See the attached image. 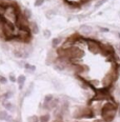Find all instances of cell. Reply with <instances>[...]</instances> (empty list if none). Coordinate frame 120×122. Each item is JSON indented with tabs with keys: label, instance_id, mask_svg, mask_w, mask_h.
I'll use <instances>...</instances> for the list:
<instances>
[{
	"label": "cell",
	"instance_id": "1",
	"mask_svg": "<svg viewBox=\"0 0 120 122\" xmlns=\"http://www.w3.org/2000/svg\"><path fill=\"white\" fill-rule=\"evenodd\" d=\"M58 57H62L65 58V59L72 61L74 62L76 59H81L82 57H84V52L83 50H81L79 46H76V45H73L71 47H68V49H63L61 47L57 51Z\"/></svg>",
	"mask_w": 120,
	"mask_h": 122
},
{
	"label": "cell",
	"instance_id": "2",
	"mask_svg": "<svg viewBox=\"0 0 120 122\" xmlns=\"http://www.w3.org/2000/svg\"><path fill=\"white\" fill-rule=\"evenodd\" d=\"M96 92L95 94V97L94 99L97 101H101V100H111L112 96H111V90H110V86L109 87H102V88H95L94 90Z\"/></svg>",
	"mask_w": 120,
	"mask_h": 122
},
{
	"label": "cell",
	"instance_id": "3",
	"mask_svg": "<svg viewBox=\"0 0 120 122\" xmlns=\"http://www.w3.org/2000/svg\"><path fill=\"white\" fill-rule=\"evenodd\" d=\"M85 41L88 43V47L91 53L99 54L101 52V43L99 41H97L95 39H91V38H86Z\"/></svg>",
	"mask_w": 120,
	"mask_h": 122
},
{
	"label": "cell",
	"instance_id": "4",
	"mask_svg": "<svg viewBox=\"0 0 120 122\" xmlns=\"http://www.w3.org/2000/svg\"><path fill=\"white\" fill-rule=\"evenodd\" d=\"M117 108H118V106L116 105V103L114 102V101H106L105 103L103 104V106H102L101 108V114L102 113H105V112H110V111H117Z\"/></svg>",
	"mask_w": 120,
	"mask_h": 122
},
{
	"label": "cell",
	"instance_id": "5",
	"mask_svg": "<svg viewBox=\"0 0 120 122\" xmlns=\"http://www.w3.org/2000/svg\"><path fill=\"white\" fill-rule=\"evenodd\" d=\"M117 115V111H110L105 112V113H102V120L104 122H112L115 119V117Z\"/></svg>",
	"mask_w": 120,
	"mask_h": 122
},
{
	"label": "cell",
	"instance_id": "6",
	"mask_svg": "<svg viewBox=\"0 0 120 122\" xmlns=\"http://www.w3.org/2000/svg\"><path fill=\"white\" fill-rule=\"evenodd\" d=\"M79 32H80L83 36H89V35H91L92 33H93V27L88 24H82L79 27Z\"/></svg>",
	"mask_w": 120,
	"mask_h": 122
},
{
	"label": "cell",
	"instance_id": "7",
	"mask_svg": "<svg viewBox=\"0 0 120 122\" xmlns=\"http://www.w3.org/2000/svg\"><path fill=\"white\" fill-rule=\"evenodd\" d=\"M95 116L94 111L90 107H83V112H82V119H92Z\"/></svg>",
	"mask_w": 120,
	"mask_h": 122
},
{
	"label": "cell",
	"instance_id": "8",
	"mask_svg": "<svg viewBox=\"0 0 120 122\" xmlns=\"http://www.w3.org/2000/svg\"><path fill=\"white\" fill-rule=\"evenodd\" d=\"M54 68L56 71H59V72H62V71L65 70V64L63 62H61L59 60H54Z\"/></svg>",
	"mask_w": 120,
	"mask_h": 122
},
{
	"label": "cell",
	"instance_id": "9",
	"mask_svg": "<svg viewBox=\"0 0 120 122\" xmlns=\"http://www.w3.org/2000/svg\"><path fill=\"white\" fill-rule=\"evenodd\" d=\"M30 30L32 32V34H34V35L39 34V26H38V24L35 21L30 22Z\"/></svg>",
	"mask_w": 120,
	"mask_h": 122
},
{
	"label": "cell",
	"instance_id": "10",
	"mask_svg": "<svg viewBox=\"0 0 120 122\" xmlns=\"http://www.w3.org/2000/svg\"><path fill=\"white\" fill-rule=\"evenodd\" d=\"M82 112H83V107L76 108L73 113V117L75 119H82Z\"/></svg>",
	"mask_w": 120,
	"mask_h": 122
},
{
	"label": "cell",
	"instance_id": "11",
	"mask_svg": "<svg viewBox=\"0 0 120 122\" xmlns=\"http://www.w3.org/2000/svg\"><path fill=\"white\" fill-rule=\"evenodd\" d=\"M25 80H26V77H25L24 75H20V76H18V78H17V83H18L20 90L23 88V84H24Z\"/></svg>",
	"mask_w": 120,
	"mask_h": 122
},
{
	"label": "cell",
	"instance_id": "12",
	"mask_svg": "<svg viewBox=\"0 0 120 122\" xmlns=\"http://www.w3.org/2000/svg\"><path fill=\"white\" fill-rule=\"evenodd\" d=\"M58 103H59V100H58V99H54V98H53V100L50 101V102L47 103L48 110H54V108H56L58 106Z\"/></svg>",
	"mask_w": 120,
	"mask_h": 122
},
{
	"label": "cell",
	"instance_id": "13",
	"mask_svg": "<svg viewBox=\"0 0 120 122\" xmlns=\"http://www.w3.org/2000/svg\"><path fill=\"white\" fill-rule=\"evenodd\" d=\"M2 105L4 106V108H5L6 111H10V112H12L13 110H14V105L10 102V101H7L6 99L5 100H3V102H2Z\"/></svg>",
	"mask_w": 120,
	"mask_h": 122
},
{
	"label": "cell",
	"instance_id": "14",
	"mask_svg": "<svg viewBox=\"0 0 120 122\" xmlns=\"http://www.w3.org/2000/svg\"><path fill=\"white\" fill-rule=\"evenodd\" d=\"M14 56L16 58H23L24 57V50L23 49L15 50L14 51Z\"/></svg>",
	"mask_w": 120,
	"mask_h": 122
},
{
	"label": "cell",
	"instance_id": "15",
	"mask_svg": "<svg viewBox=\"0 0 120 122\" xmlns=\"http://www.w3.org/2000/svg\"><path fill=\"white\" fill-rule=\"evenodd\" d=\"M51 120V115L50 114H44V115H41L39 118L40 122H48Z\"/></svg>",
	"mask_w": 120,
	"mask_h": 122
},
{
	"label": "cell",
	"instance_id": "16",
	"mask_svg": "<svg viewBox=\"0 0 120 122\" xmlns=\"http://www.w3.org/2000/svg\"><path fill=\"white\" fill-rule=\"evenodd\" d=\"M61 41H62V39H61L60 37H57V38H54V39L52 40V46L53 47H57L58 45L61 43Z\"/></svg>",
	"mask_w": 120,
	"mask_h": 122
},
{
	"label": "cell",
	"instance_id": "17",
	"mask_svg": "<svg viewBox=\"0 0 120 122\" xmlns=\"http://www.w3.org/2000/svg\"><path fill=\"white\" fill-rule=\"evenodd\" d=\"M7 115L9 114L6 111H0V121H5Z\"/></svg>",
	"mask_w": 120,
	"mask_h": 122
},
{
	"label": "cell",
	"instance_id": "18",
	"mask_svg": "<svg viewBox=\"0 0 120 122\" xmlns=\"http://www.w3.org/2000/svg\"><path fill=\"white\" fill-rule=\"evenodd\" d=\"M23 66H24L25 68H26V71H29V72H31V73L34 72V71L36 70V67H35L34 65H31V64H29V63H25Z\"/></svg>",
	"mask_w": 120,
	"mask_h": 122
},
{
	"label": "cell",
	"instance_id": "19",
	"mask_svg": "<svg viewBox=\"0 0 120 122\" xmlns=\"http://www.w3.org/2000/svg\"><path fill=\"white\" fill-rule=\"evenodd\" d=\"M27 122H40V121H39V118H38L37 116L33 115V116H30L29 118H27Z\"/></svg>",
	"mask_w": 120,
	"mask_h": 122
},
{
	"label": "cell",
	"instance_id": "20",
	"mask_svg": "<svg viewBox=\"0 0 120 122\" xmlns=\"http://www.w3.org/2000/svg\"><path fill=\"white\" fill-rule=\"evenodd\" d=\"M23 15H24L25 18L30 19L31 17H32V13H31V10H29V9H25L24 11H23Z\"/></svg>",
	"mask_w": 120,
	"mask_h": 122
},
{
	"label": "cell",
	"instance_id": "21",
	"mask_svg": "<svg viewBox=\"0 0 120 122\" xmlns=\"http://www.w3.org/2000/svg\"><path fill=\"white\" fill-rule=\"evenodd\" d=\"M106 1H109V0H99V1L95 4V6H94V7H95V9H99V7H100L101 5H103Z\"/></svg>",
	"mask_w": 120,
	"mask_h": 122
},
{
	"label": "cell",
	"instance_id": "22",
	"mask_svg": "<svg viewBox=\"0 0 120 122\" xmlns=\"http://www.w3.org/2000/svg\"><path fill=\"white\" fill-rule=\"evenodd\" d=\"M33 86H34V83H31L29 90H27V91L24 93V96H26V97H27V96H30V95H31V93H32V91H33Z\"/></svg>",
	"mask_w": 120,
	"mask_h": 122
},
{
	"label": "cell",
	"instance_id": "23",
	"mask_svg": "<svg viewBox=\"0 0 120 122\" xmlns=\"http://www.w3.org/2000/svg\"><path fill=\"white\" fill-rule=\"evenodd\" d=\"M44 1L45 0H35V3H34V5L35 6H41L43 5V3H44Z\"/></svg>",
	"mask_w": 120,
	"mask_h": 122
},
{
	"label": "cell",
	"instance_id": "24",
	"mask_svg": "<svg viewBox=\"0 0 120 122\" xmlns=\"http://www.w3.org/2000/svg\"><path fill=\"white\" fill-rule=\"evenodd\" d=\"M53 98H54V97H53V95H47V96L44 97V102H45V103H48L50 101L53 100Z\"/></svg>",
	"mask_w": 120,
	"mask_h": 122
},
{
	"label": "cell",
	"instance_id": "25",
	"mask_svg": "<svg viewBox=\"0 0 120 122\" xmlns=\"http://www.w3.org/2000/svg\"><path fill=\"white\" fill-rule=\"evenodd\" d=\"M6 83H7V79L4 76L0 75V84H6Z\"/></svg>",
	"mask_w": 120,
	"mask_h": 122
},
{
	"label": "cell",
	"instance_id": "26",
	"mask_svg": "<svg viewBox=\"0 0 120 122\" xmlns=\"http://www.w3.org/2000/svg\"><path fill=\"white\" fill-rule=\"evenodd\" d=\"M9 78H10V81H11V82H16V81H17V78H16V76H15V75H14V74H13V73H11V74H10Z\"/></svg>",
	"mask_w": 120,
	"mask_h": 122
},
{
	"label": "cell",
	"instance_id": "27",
	"mask_svg": "<svg viewBox=\"0 0 120 122\" xmlns=\"http://www.w3.org/2000/svg\"><path fill=\"white\" fill-rule=\"evenodd\" d=\"M12 96H13V92H12V91H11V92L9 91V92H6V93L3 95V98H4V99H9V98H11Z\"/></svg>",
	"mask_w": 120,
	"mask_h": 122
},
{
	"label": "cell",
	"instance_id": "28",
	"mask_svg": "<svg viewBox=\"0 0 120 122\" xmlns=\"http://www.w3.org/2000/svg\"><path fill=\"white\" fill-rule=\"evenodd\" d=\"M53 84H54V85L56 86V87H55L56 90H60V88H61V84H60V83H58L55 79H53Z\"/></svg>",
	"mask_w": 120,
	"mask_h": 122
},
{
	"label": "cell",
	"instance_id": "29",
	"mask_svg": "<svg viewBox=\"0 0 120 122\" xmlns=\"http://www.w3.org/2000/svg\"><path fill=\"white\" fill-rule=\"evenodd\" d=\"M43 35H44L45 38H48L51 36V32L48 30H43Z\"/></svg>",
	"mask_w": 120,
	"mask_h": 122
},
{
	"label": "cell",
	"instance_id": "30",
	"mask_svg": "<svg viewBox=\"0 0 120 122\" xmlns=\"http://www.w3.org/2000/svg\"><path fill=\"white\" fill-rule=\"evenodd\" d=\"M5 121H6V122H13V121H14V117L11 116V115H7Z\"/></svg>",
	"mask_w": 120,
	"mask_h": 122
},
{
	"label": "cell",
	"instance_id": "31",
	"mask_svg": "<svg viewBox=\"0 0 120 122\" xmlns=\"http://www.w3.org/2000/svg\"><path fill=\"white\" fill-rule=\"evenodd\" d=\"M99 30H100V32H103V33H108V32H110V30H109V29H106V27H99Z\"/></svg>",
	"mask_w": 120,
	"mask_h": 122
},
{
	"label": "cell",
	"instance_id": "32",
	"mask_svg": "<svg viewBox=\"0 0 120 122\" xmlns=\"http://www.w3.org/2000/svg\"><path fill=\"white\" fill-rule=\"evenodd\" d=\"M117 52H118V54L120 55V43L119 44H117Z\"/></svg>",
	"mask_w": 120,
	"mask_h": 122
},
{
	"label": "cell",
	"instance_id": "33",
	"mask_svg": "<svg viewBox=\"0 0 120 122\" xmlns=\"http://www.w3.org/2000/svg\"><path fill=\"white\" fill-rule=\"evenodd\" d=\"M117 114H118V116L120 117V106H118V108H117Z\"/></svg>",
	"mask_w": 120,
	"mask_h": 122
},
{
	"label": "cell",
	"instance_id": "34",
	"mask_svg": "<svg viewBox=\"0 0 120 122\" xmlns=\"http://www.w3.org/2000/svg\"><path fill=\"white\" fill-rule=\"evenodd\" d=\"M117 36H118V38L120 39V33H117Z\"/></svg>",
	"mask_w": 120,
	"mask_h": 122
},
{
	"label": "cell",
	"instance_id": "35",
	"mask_svg": "<svg viewBox=\"0 0 120 122\" xmlns=\"http://www.w3.org/2000/svg\"><path fill=\"white\" fill-rule=\"evenodd\" d=\"M94 122H104V121H101V120H96V121H94Z\"/></svg>",
	"mask_w": 120,
	"mask_h": 122
},
{
	"label": "cell",
	"instance_id": "36",
	"mask_svg": "<svg viewBox=\"0 0 120 122\" xmlns=\"http://www.w3.org/2000/svg\"><path fill=\"white\" fill-rule=\"evenodd\" d=\"M75 122H80V121H75Z\"/></svg>",
	"mask_w": 120,
	"mask_h": 122
}]
</instances>
